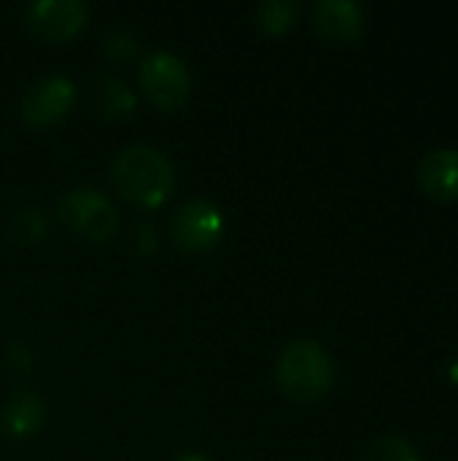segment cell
<instances>
[{
    "mask_svg": "<svg viewBox=\"0 0 458 461\" xmlns=\"http://www.w3.org/2000/svg\"><path fill=\"white\" fill-rule=\"evenodd\" d=\"M89 8L81 0H38L24 8V24L49 43L76 38L86 24Z\"/></svg>",
    "mask_w": 458,
    "mask_h": 461,
    "instance_id": "52a82bcc",
    "label": "cell"
},
{
    "mask_svg": "<svg viewBox=\"0 0 458 461\" xmlns=\"http://www.w3.org/2000/svg\"><path fill=\"white\" fill-rule=\"evenodd\" d=\"M364 461H421L416 446L408 438L400 435H381L378 440H373V446L367 448Z\"/></svg>",
    "mask_w": 458,
    "mask_h": 461,
    "instance_id": "5bb4252c",
    "label": "cell"
},
{
    "mask_svg": "<svg viewBox=\"0 0 458 461\" xmlns=\"http://www.w3.org/2000/svg\"><path fill=\"white\" fill-rule=\"evenodd\" d=\"M138 230H140V235H138V240H135V251H138V254H151V251H157V230H154L148 221H140Z\"/></svg>",
    "mask_w": 458,
    "mask_h": 461,
    "instance_id": "e0dca14e",
    "label": "cell"
},
{
    "mask_svg": "<svg viewBox=\"0 0 458 461\" xmlns=\"http://www.w3.org/2000/svg\"><path fill=\"white\" fill-rule=\"evenodd\" d=\"M5 362H8V367H11L13 373H27V370H30V365H32L30 348H27L24 343H13V346L8 348Z\"/></svg>",
    "mask_w": 458,
    "mask_h": 461,
    "instance_id": "2e32d148",
    "label": "cell"
},
{
    "mask_svg": "<svg viewBox=\"0 0 458 461\" xmlns=\"http://www.w3.org/2000/svg\"><path fill=\"white\" fill-rule=\"evenodd\" d=\"M300 14H302L300 0H265L254 8L256 24L270 35H281V32L292 30L297 24Z\"/></svg>",
    "mask_w": 458,
    "mask_h": 461,
    "instance_id": "7c38bea8",
    "label": "cell"
},
{
    "mask_svg": "<svg viewBox=\"0 0 458 461\" xmlns=\"http://www.w3.org/2000/svg\"><path fill=\"white\" fill-rule=\"evenodd\" d=\"M275 384L294 402H316L335 386V359L319 340L294 338L275 362Z\"/></svg>",
    "mask_w": 458,
    "mask_h": 461,
    "instance_id": "7a4b0ae2",
    "label": "cell"
},
{
    "mask_svg": "<svg viewBox=\"0 0 458 461\" xmlns=\"http://www.w3.org/2000/svg\"><path fill=\"white\" fill-rule=\"evenodd\" d=\"M173 461H213V459H208V456H205V454H200V451H186V454L175 456Z\"/></svg>",
    "mask_w": 458,
    "mask_h": 461,
    "instance_id": "ac0fdd59",
    "label": "cell"
},
{
    "mask_svg": "<svg viewBox=\"0 0 458 461\" xmlns=\"http://www.w3.org/2000/svg\"><path fill=\"white\" fill-rule=\"evenodd\" d=\"M451 378H454V381L458 384V362H454V365H451Z\"/></svg>",
    "mask_w": 458,
    "mask_h": 461,
    "instance_id": "d6986e66",
    "label": "cell"
},
{
    "mask_svg": "<svg viewBox=\"0 0 458 461\" xmlns=\"http://www.w3.org/2000/svg\"><path fill=\"white\" fill-rule=\"evenodd\" d=\"M310 19L313 27L332 43H354L367 27V14L356 0H319Z\"/></svg>",
    "mask_w": 458,
    "mask_h": 461,
    "instance_id": "ba28073f",
    "label": "cell"
},
{
    "mask_svg": "<svg viewBox=\"0 0 458 461\" xmlns=\"http://www.w3.org/2000/svg\"><path fill=\"white\" fill-rule=\"evenodd\" d=\"M140 54V43L132 32L127 30H113L103 38V57L108 62H116V65H124L130 59H135Z\"/></svg>",
    "mask_w": 458,
    "mask_h": 461,
    "instance_id": "9a60e30c",
    "label": "cell"
},
{
    "mask_svg": "<svg viewBox=\"0 0 458 461\" xmlns=\"http://www.w3.org/2000/svg\"><path fill=\"white\" fill-rule=\"evenodd\" d=\"M92 103H94V111L103 116V119H124L135 111L138 100H135V92L116 76H97L94 78V86H92Z\"/></svg>",
    "mask_w": 458,
    "mask_h": 461,
    "instance_id": "8fae6325",
    "label": "cell"
},
{
    "mask_svg": "<svg viewBox=\"0 0 458 461\" xmlns=\"http://www.w3.org/2000/svg\"><path fill=\"white\" fill-rule=\"evenodd\" d=\"M57 221L81 240L105 243L119 232V208L103 192L78 186L57 203Z\"/></svg>",
    "mask_w": 458,
    "mask_h": 461,
    "instance_id": "3957f363",
    "label": "cell"
},
{
    "mask_svg": "<svg viewBox=\"0 0 458 461\" xmlns=\"http://www.w3.org/2000/svg\"><path fill=\"white\" fill-rule=\"evenodd\" d=\"M170 238L186 254L211 251L224 238V213L205 197H189L173 211Z\"/></svg>",
    "mask_w": 458,
    "mask_h": 461,
    "instance_id": "5b68a950",
    "label": "cell"
},
{
    "mask_svg": "<svg viewBox=\"0 0 458 461\" xmlns=\"http://www.w3.org/2000/svg\"><path fill=\"white\" fill-rule=\"evenodd\" d=\"M108 181L124 200L140 208H159L175 189V167L159 149L135 143L113 157Z\"/></svg>",
    "mask_w": 458,
    "mask_h": 461,
    "instance_id": "6da1fadb",
    "label": "cell"
},
{
    "mask_svg": "<svg viewBox=\"0 0 458 461\" xmlns=\"http://www.w3.org/2000/svg\"><path fill=\"white\" fill-rule=\"evenodd\" d=\"M138 84L146 100L159 111H175L192 95V73L186 62L173 51H154L143 57Z\"/></svg>",
    "mask_w": 458,
    "mask_h": 461,
    "instance_id": "277c9868",
    "label": "cell"
},
{
    "mask_svg": "<svg viewBox=\"0 0 458 461\" xmlns=\"http://www.w3.org/2000/svg\"><path fill=\"white\" fill-rule=\"evenodd\" d=\"M49 419L46 402L35 392H16L0 408V432L11 440H27L43 429Z\"/></svg>",
    "mask_w": 458,
    "mask_h": 461,
    "instance_id": "30bf717a",
    "label": "cell"
},
{
    "mask_svg": "<svg viewBox=\"0 0 458 461\" xmlns=\"http://www.w3.org/2000/svg\"><path fill=\"white\" fill-rule=\"evenodd\" d=\"M78 100V89L73 84V78L62 76V73H49L43 78H38L19 103V113L24 119V124L35 127V130H46L51 124H59L76 105Z\"/></svg>",
    "mask_w": 458,
    "mask_h": 461,
    "instance_id": "8992f818",
    "label": "cell"
},
{
    "mask_svg": "<svg viewBox=\"0 0 458 461\" xmlns=\"http://www.w3.org/2000/svg\"><path fill=\"white\" fill-rule=\"evenodd\" d=\"M46 230H49V221H46V213L35 205H27V208H19L11 213V219L5 221V235L8 240L19 243V246H30V243H38L46 238Z\"/></svg>",
    "mask_w": 458,
    "mask_h": 461,
    "instance_id": "4fadbf2b",
    "label": "cell"
},
{
    "mask_svg": "<svg viewBox=\"0 0 458 461\" xmlns=\"http://www.w3.org/2000/svg\"><path fill=\"white\" fill-rule=\"evenodd\" d=\"M416 181L424 194L440 203L458 200V149H432L418 159Z\"/></svg>",
    "mask_w": 458,
    "mask_h": 461,
    "instance_id": "9c48e42d",
    "label": "cell"
}]
</instances>
